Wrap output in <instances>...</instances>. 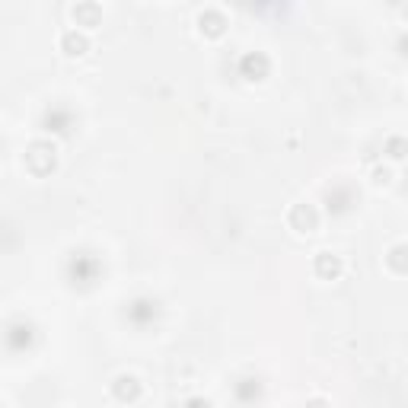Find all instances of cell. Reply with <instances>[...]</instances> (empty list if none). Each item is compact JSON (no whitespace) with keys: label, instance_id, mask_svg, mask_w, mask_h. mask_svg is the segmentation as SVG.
<instances>
[{"label":"cell","instance_id":"obj_2","mask_svg":"<svg viewBox=\"0 0 408 408\" xmlns=\"http://www.w3.org/2000/svg\"><path fill=\"white\" fill-rule=\"evenodd\" d=\"M287 223H290L297 233H312L319 227V214L312 204H293L290 214H287Z\"/></svg>","mask_w":408,"mask_h":408},{"label":"cell","instance_id":"obj_8","mask_svg":"<svg viewBox=\"0 0 408 408\" xmlns=\"http://www.w3.org/2000/svg\"><path fill=\"white\" fill-rule=\"evenodd\" d=\"M198 29H201L204 35H220V32L227 29V16H223V10H217V6L201 10L198 13Z\"/></svg>","mask_w":408,"mask_h":408},{"label":"cell","instance_id":"obj_13","mask_svg":"<svg viewBox=\"0 0 408 408\" xmlns=\"http://www.w3.org/2000/svg\"><path fill=\"white\" fill-rule=\"evenodd\" d=\"M306 408H329V402H325V399H310V402H306Z\"/></svg>","mask_w":408,"mask_h":408},{"label":"cell","instance_id":"obj_6","mask_svg":"<svg viewBox=\"0 0 408 408\" xmlns=\"http://www.w3.org/2000/svg\"><path fill=\"white\" fill-rule=\"evenodd\" d=\"M239 70L246 80H265L268 70H271V61H268V55H261V51H249L239 61Z\"/></svg>","mask_w":408,"mask_h":408},{"label":"cell","instance_id":"obj_12","mask_svg":"<svg viewBox=\"0 0 408 408\" xmlns=\"http://www.w3.org/2000/svg\"><path fill=\"white\" fill-rule=\"evenodd\" d=\"M185 408H214V405H210L208 399H188V402H185Z\"/></svg>","mask_w":408,"mask_h":408},{"label":"cell","instance_id":"obj_3","mask_svg":"<svg viewBox=\"0 0 408 408\" xmlns=\"http://www.w3.org/2000/svg\"><path fill=\"white\" fill-rule=\"evenodd\" d=\"M108 389H112V395L118 402H137L140 392H144V386H140V380L134 373H118Z\"/></svg>","mask_w":408,"mask_h":408},{"label":"cell","instance_id":"obj_7","mask_svg":"<svg viewBox=\"0 0 408 408\" xmlns=\"http://www.w3.org/2000/svg\"><path fill=\"white\" fill-rule=\"evenodd\" d=\"M57 45H61L64 55L80 57V55H86V51H89V35L83 29H67V32H61Z\"/></svg>","mask_w":408,"mask_h":408},{"label":"cell","instance_id":"obj_9","mask_svg":"<svg viewBox=\"0 0 408 408\" xmlns=\"http://www.w3.org/2000/svg\"><path fill=\"white\" fill-rule=\"evenodd\" d=\"M386 265L392 274H408V242H399L386 252Z\"/></svg>","mask_w":408,"mask_h":408},{"label":"cell","instance_id":"obj_14","mask_svg":"<svg viewBox=\"0 0 408 408\" xmlns=\"http://www.w3.org/2000/svg\"><path fill=\"white\" fill-rule=\"evenodd\" d=\"M402 48H408V38H402Z\"/></svg>","mask_w":408,"mask_h":408},{"label":"cell","instance_id":"obj_1","mask_svg":"<svg viewBox=\"0 0 408 408\" xmlns=\"http://www.w3.org/2000/svg\"><path fill=\"white\" fill-rule=\"evenodd\" d=\"M55 166H57V147L51 140H32L26 147V169L32 176H48Z\"/></svg>","mask_w":408,"mask_h":408},{"label":"cell","instance_id":"obj_15","mask_svg":"<svg viewBox=\"0 0 408 408\" xmlns=\"http://www.w3.org/2000/svg\"><path fill=\"white\" fill-rule=\"evenodd\" d=\"M402 16H405V19H408V6H405V10H402Z\"/></svg>","mask_w":408,"mask_h":408},{"label":"cell","instance_id":"obj_10","mask_svg":"<svg viewBox=\"0 0 408 408\" xmlns=\"http://www.w3.org/2000/svg\"><path fill=\"white\" fill-rule=\"evenodd\" d=\"M386 157L389 159H405L408 157V137H402V134H392V137H386Z\"/></svg>","mask_w":408,"mask_h":408},{"label":"cell","instance_id":"obj_5","mask_svg":"<svg viewBox=\"0 0 408 408\" xmlns=\"http://www.w3.org/2000/svg\"><path fill=\"white\" fill-rule=\"evenodd\" d=\"M70 16H74L76 29H93V26L102 23V6L93 4V0H83V4L70 6Z\"/></svg>","mask_w":408,"mask_h":408},{"label":"cell","instance_id":"obj_11","mask_svg":"<svg viewBox=\"0 0 408 408\" xmlns=\"http://www.w3.org/2000/svg\"><path fill=\"white\" fill-rule=\"evenodd\" d=\"M373 182L376 185L392 182V169H389V166H373Z\"/></svg>","mask_w":408,"mask_h":408},{"label":"cell","instance_id":"obj_4","mask_svg":"<svg viewBox=\"0 0 408 408\" xmlns=\"http://www.w3.org/2000/svg\"><path fill=\"white\" fill-rule=\"evenodd\" d=\"M312 271H316L322 280H338L344 271V261H341V255H335V252H316Z\"/></svg>","mask_w":408,"mask_h":408}]
</instances>
